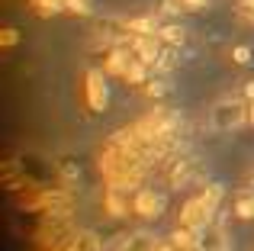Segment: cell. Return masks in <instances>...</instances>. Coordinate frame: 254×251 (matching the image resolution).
Segmentation results:
<instances>
[{"mask_svg": "<svg viewBox=\"0 0 254 251\" xmlns=\"http://www.w3.org/2000/svg\"><path fill=\"white\" fill-rule=\"evenodd\" d=\"M212 219H216V213L206 206L203 196H190V200L180 206V222L177 226H190V229H196V232H206V229L212 226Z\"/></svg>", "mask_w": 254, "mask_h": 251, "instance_id": "4", "label": "cell"}, {"mask_svg": "<svg viewBox=\"0 0 254 251\" xmlns=\"http://www.w3.org/2000/svg\"><path fill=\"white\" fill-rule=\"evenodd\" d=\"M174 64H177V55H174V49L168 45V49H161V58H158V64H155V71L158 74H164V71H171Z\"/></svg>", "mask_w": 254, "mask_h": 251, "instance_id": "20", "label": "cell"}, {"mask_svg": "<svg viewBox=\"0 0 254 251\" xmlns=\"http://www.w3.org/2000/svg\"><path fill=\"white\" fill-rule=\"evenodd\" d=\"M196 251H203V248H196Z\"/></svg>", "mask_w": 254, "mask_h": 251, "instance_id": "28", "label": "cell"}, {"mask_svg": "<svg viewBox=\"0 0 254 251\" xmlns=\"http://www.w3.org/2000/svg\"><path fill=\"white\" fill-rule=\"evenodd\" d=\"M248 123L254 126V100H248Z\"/></svg>", "mask_w": 254, "mask_h": 251, "instance_id": "25", "label": "cell"}, {"mask_svg": "<svg viewBox=\"0 0 254 251\" xmlns=\"http://www.w3.org/2000/svg\"><path fill=\"white\" fill-rule=\"evenodd\" d=\"M151 251H177V248H174V242H171V239H158Z\"/></svg>", "mask_w": 254, "mask_h": 251, "instance_id": "23", "label": "cell"}, {"mask_svg": "<svg viewBox=\"0 0 254 251\" xmlns=\"http://www.w3.org/2000/svg\"><path fill=\"white\" fill-rule=\"evenodd\" d=\"M184 6H187V10H206L209 0H184Z\"/></svg>", "mask_w": 254, "mask_h": 251, "instance_id": "24", "label": "cell"}, {"mask_svg": "<svg viewBox=\"0 0 254 251\" xmlns=\"http://www.w3.org/2000/svg\"><path fill=\"white\" fill-rule=\"evenodd\" d=\"M168 239L174 242V248H177V251H196L199 245H203V235H199L196 229H190V226H177Z\"/></svg>", "mask_w": 254, "mask_h": 251, "instance_id": "10", "label": "cell"}, {"mask_svg": "<svg viewBox=\"0 0 254 251\" xmlns=\"http://www.w3.org/2000/svg\"><path fill=\"white\" fill-rule=\"evenodd\" d=\"M245 94H248V100H254V81L248 84V87H245Z\"/></svg>", "mask_w": 254, "mask_h": 251, "instance_id": "26", "label": "cell"}, {"mask_svg": "<svg viewBox=\"0 0 254 251\" xmlns=\"http://www.w3.org/2000/svg\"><path fill=\"white\" fill-rule=\"evenodd\" d=\"M232 213L238 219H254V187H242L232 196Z\"/></svg>", "mask_w": 254, "mask_h": 251, "instance_id": "11", "label": "cell"}, {"mask_svg": "<svg viewBox=\"0 0 254 251\" xmlns=\"http://www.w3.org/2000/svg\"><path fill=\"white\" fill-rule=\"evenodd\" d=\"M77 177H81V168H77V164H71V161L58 164V181H62V187H74Z\"/></svg>", "mask_w": 254, "mask_h": 251, "instance_id": "17", "label": "cell"}, {"mask_svg": "<svg viewBox=\"0 0 254 251\" xmlns=\"http://www.w3.org/2000/svg\"><path fill=\"white\" fill-rule=\"evenodd\" d=\"M199 196L206 200V206H209L212 213H219V206H222V200H225V187L222 184H206Z\"/></svg>", "mask_w": 254, "mask_h": 251, "instance_id": "16", "label": "cell"}, {"mask_svg": "<svg viewBox=\"0 0 254 251\" xmlns=\"http://www.w3.org/2000/svg\"><path fill=\"white\" fill-rule=\"evenodd\" d=\"M29 10L42 19H52L58 13H64V0H29Z\"/></svg>", "mask_w": 254, "mask_h": 251, "instance_id": "14", "label": "cell"}, {"mask_svg": "<svg viewBox=\"0 0 254 251\" xmlns=\"http://www.w3.org/2000/svg\"><path fill=\"white\" fill-rule=\"evenodd\" d=\"M45 251H71V248H45Z\"/></svg>", "mask_w": 254, "mask_h": 251, "instance_id": "27", "label": "cell"}, {"mask_svg": "<svg viewBox=\"0 0 254 251\" xmlns=\"http://www.w3.org/2000/svg\"><path fill=\"white\" fill-rule=\"evenodd\" d=\"M16 45H19V29L10 26V23H3L0 26V49L10 52V49H16Z\"/></svg>", "mask_w": 254, "mask_h": 251, "instance_id": "19", "label": "cell"}, {"mask_svg": "<svg viewBox=\"0 0 254 251\" xmlns=\"http://www.w3.org/2000/svg\"><path fill=\"white\" fill-rule=\"evenodd\" d=\"M132 52H135V58H142L145 64L155 68L158 58H161V39L158 36H132Z\"/></svg>", "mask_w": 254, "mask_h": 251, "instance_id": "8", "label": "cell"}, {"mask_svg": "<svg viewBox=\"0 0 254 251\" xmlns=\"http://www.w3.org/2000/svg\"><path fill=\"white\" fill-rule=\"evenodd\" d=\"M132 62H135L132 42H123V45H116V49L106 52V64H103V71H106V74H113V77H126V71H129V64H132Z\"/></svg>", "mask_w": 254, "mask_h": 251, "instance_id": "6", "label": "cell"}, {"mask_svg": "<svg viewBox=\"0 0 254 251\" xmlns=\"http://www.w3.org/2000/svg\"><path fill=\"white\" fill-rule=\"evenodd\" d=\"M68 248H71V251H106L103 242H100V235L90 232V229H77Z\"/></svg>", "mask_w": 254, "mask_h": 251, "instance_id": "12", "label": "cell"}, {"mask_svg": "<svg viewBox=\"0 0 254 251\" xmlns=\"http://www.w3.org/2000/svg\"><path fill=\"white\" fill-rule=\"evenodd\" d=\"M93 6L90 0H64V13H74V16H87Z\"/></svg>", "mask_w": 254, "mask_h": 251, "instance_id": "21", "label": "cell"}, {"mask_svg": "<svg viewBox=\"0 0 254 251\" xmlns=\"http://www.w3.org/2000/svg\"><path fill=\"white\" fill-rule=\"evenodd\" d=\"M132 196H135V193H129V190L106 187V193H103V209L113 216V219H123V216L132 213Z\"/></svg>", "mask_w": 254, "mask_h": 251, "instance_id": "7", "label": "cell"}, {"mask_svg": "<svg viewBox=\"0 0 254 251\" xmlns=\"http://www.w3.org/2000/svg\"><path fill=\"white\" fill-rule=\"evenodd\" d=\"M168 90H171V87L164 84V77H148V84L142 87V94L148 97V100H155V103H158V100H161L164 94H168Z\"/></svg>", "mask_w": 254, "mask_h": 251, "instance_id": "18", "label": "cell"}, {"mask_svg": "<svg viewBox=\"0 0 254 251\" xmlns=\"http://www.w3.org/2000/svg\"><path fill=\"white\" fill-rule=\"evenodd\" d=\"M232 58H235L238 64H248L251 62V49L248 45H235V49H232Z\"/></svg>", "mask_w": 254, "mask_h": 251, "instance_id": "22", "label": "cell"}, {"mask_svg": "<svg viewBox=\"0 0 254 251\" xmlns=\"http://www.w3.org/2000/svg\"><path fill=\"white\" fill-rule=\"evenodd\" d=\"M158 39H161L164 45H171V49H180V45H184V39H187V32H184V26L168 23V26H161V29H158Z\"/></svg>", "mask_w": 254, "mask_h": 251, "instance_id": "15", "label": "cell"}, {"mask_svg": "<svg viewBox=\"0 0 254 251\" xmlns=\"http://www.w3.org/2000/svg\"><path fill=\"white\" fill-rule=\"evenodd\" d=\"M106 71L100 68H90L84 74V97H87V107L93 110V113H103L106 103H110V84H106Z\"/></svg>", "mask_w": 254, "mask_h": 251, "instance_id": "3", "label": "cell"}, {"mask_svg": "<svg viewBox=\"0 0 254 251\" xmlns=\"http://www.w3.org/2000/svg\"><path fill=\"white\" fill-rule=\"evenodd\" d=\"M245 123H248V100H242V97L219 100L216 107L209 110L212 132H232V129H242Z\"/></svg>", "mask_w": 254, "mask_h": 251, "instance_id": "1", "label": "cell"}, {"mask_svg": "<svg viewBox=\"0 0 254 251\" xmlns=\"http://www.w3.org/2000/svg\"><path fill=\"white\" fill-rule=\"evenodd\" d=\"M193 181H196V164H193V158L174 155L168 161V184H171V190H184V187H190Z\"/></svg>", "mask_w": 254, "mask_h": 251, "instance_id": "5", "label": "cell"}, {"mask_svg": "<svg viewBox=\"0 0 254 251\" xmlns=\"http://www.w3.org/2000/svg\"><path fill=\"white\" fill-rule=\"evenodd\" d=\"M148 77H151V64H145L142 58H135V62L129 64V71H126L123 81L132 84V87H145V84H148Z\"/></svg>", "mask_w": 254, "mask_h": 251, "instance_id": "13", "label": "cell"}, {"mask_svg": "<svg viewBox=\"0 0 254 251\" xmlns=\"http://www.w3.org/2000/svg\"><path fill=\"white\" fill-rule=\"evenodd\" d=\"M126 32H132V36H158V29H161V16L158 13H148V16H132L123 23Z\"/></svg>", "mask_w": 254, "mask_h": 251, "instance_id": "9", "label": "cell"}, {"mask_svg": "<svg viewBox=\"0 0 254 251\" xmlns=\"http://www.w3.org/2000/svg\"><path fill=\"white\" fill-rule=\"evenodd\" d=\"M164 206H168V196L158 193V190H151V187H138L135 196H132V213H135L138 219H145V222L161 219Z\"/></svg>", "mask_w": 254, "mask_h": 251, "instance_id": "2", "label": "cell"}]
</instances>
